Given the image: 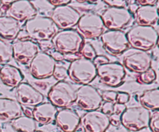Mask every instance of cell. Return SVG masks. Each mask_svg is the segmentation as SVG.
<instances>
[{"label":"cell","instance_id":"obj_13","mask_svg":"<svg viewBox=\"0 0 159 132\" xmlns=\"http://www.w3.org/2000/svg\"><path fill=\"white\" fill-rule=\"evenodd\" d=\"M57 62L47 52H38L30 62L29 71L31 75L37 79H46L52 77Z\"/></svg>","mask_w":159,"mask_h":132},{"label":"cell","instance_id":"obj_6","mask_svg":"<svg viewBox=\"0 0 159 132\" xmlns=\"http://www.w3.org/2000/svg\"><path fill=\"white\" fill-rule=\"evenodd\" d=\"M151 113L141 106L127 107L120 115V124L130 131H140L148 127Z\"/></svg>","mask_w":159,"mask_h":132},{"label":"cell","instance_id":"obj_39","mask_svg":"<svg viewBox=\"0 0 159 132\" xmlns=\"http://www.w3.org/2000/svg\"><path fill=\"white\" fill-rule=\"evenodd\" d=\"M110 124L114 127H119L120 125V116L113 113L110 116Z\"/></svg>","mask_w":159,"mask_h":132},{"label":"cell","instance_id":"obj_38","mask_svg":"<svg viewBox=\"0 0 159 132\" xmlns=\"http://www.w3.org/2000/svg\"><path fill=\"white\" fill-rule=\"evenodd\" d=\"M110 61L108 57L105 55H97L94 59H93V62L94 63V65L96 67L99 66V65H102V64L107 63V62Z\"/></svg>","mask_w":159,"mask_h":132},{"label":"cell","instance_id":"obj_14","mask_svg":"<svg viewBox=\"0 0 159 132\" xmlns=\"http://www.w3.org/2000/svg\"><path fill=\"white\" fill-rule=\"evenodd\" d=\"M100 37L104 49L113 56L121 55L130 48L126 33L123 30H108Z\"/></svg>","mask_w":159,"mask_h":132},{"label":"cell","instance_id":"obj_16","mask_svg":"<svg viewBox=\"0 0 159 132\" xmlns=\"http://www.w3.org/2000/svg\"><path fill=\"white\" fill-rule=\"evenodd\" d=\"M16 100L21 106L36 107L44 101V96L38 89L28 82L19 84L15 89Z\"/></svg>","mask_w":159,"mask_h":132},{"label":"cell","instance_id":"obj_24","mask_svg":"<svg viewBox=\"0 0 159 132\" xmlns=\"http://www.w3.org/2000/svg\"><path fill=\"white\" fill-rule=\"evenodd\" d=\"M20 23L12 17L6 15L0 16V39L13 40L19 37Z\"/></svg>","mask_w":159,"mask_h":132},{"label":"cell","instance_id":"obj_32","mask_svg":"<svg viewBox=\"0 0 159 132\" xmlns=\"http://www.w3.org/2000/svg\"><path fill=\"white\" fill-rule=\"evenodd\" d=\"M116 95H117V92L113 91V90H104L101 93L102 100H105L106 102H113V103L116 102Z\"/></svg>","mask_w":159,"mask_h":132},{"label":"cell","instance_id":"obj_31","mask_svg":"<svg viewBox=\"0 0 159 132\" xmlns=\"http://www.w3.org/2000/svg\"><path fill=\"white\" fill-rule=\"evenodd\" d=\"M148 127H150L151 130H152V132H159V111H158V110H154L153 113H151Z\"/></svg>","mask_w":159,"mask_h":132},{"label":"cell","instance_id":"obj_33","mask_svg":"<svg viewBox=\"0 0 159 132\" xmlns=\"http://www.w3.org/2000/svg\"><path fill=\"white\" fill-rule=\"evenodd\" d=\"M103 2L110 7L115 8H126L129 5V2L126 0H104Z\"/></svg>","mask_w":159,"mask_h":132},{"label":"cell","instance_id":"obj_48","mask_svg":"<svg viewBox=\"0 0 159 132\" xmlns=\"http://www.w3.org/2000/svg\"><path fill=\"white\" fill-rule=\"evenodd\" d=\"M0 132H2V131H1V128H0Z\"/></svg>","mask_w":159,"mask_h":132},{"label":"cell","instance_id":"obj_36","mask_svg":"<svg viewBox=\"0 0 159 132\" xmlns=\"http://www.w3.org/2000/svg\"><path fill=\"white\" fill-rule=\"evenodd\" d=\"M113 104H114L113 102H105L101 106V108H102L101 111L105 113V114L110 116L113 113Z\"/></svg>","mask_w":159,"mask_h":132},{"label":"cell","instance_id":"obj_2","mask_svg":"<svg viewBox=\"0 0 159 132\" xmlns=\"http://www.w3.org/2000/svg\"><path fill=\"white\" fill-rule=\"evenodd\" d=\"M51 42L56 51L64 55H68L79 54L85 40L78 30L68 29L56 33L51 38Z\"/></svg>","mask_w":159,"mask_h":132},{"label":"cell","instance_id":"obj_35","mask_svg":"<svg viewBox=\"0 0 159 132\" xmlns=\"http://www.w3.org/2000/svg\"><path fill=\"white\" fill-rule=\"evenodd\" d=\"M37 43L38 45V48H40L41 49L42 52H46L47 51H49V50L54 48V45H53L51 40L38 41Z\"/></svg>","mask_w":159,"mask_h":132},{"label":"cell","instance_id":"obj_20","mask_svg":"<svg viewBox=\"0 0 159 132\" xmlns=\"http://www.w3.org/2000/svg\"><path fill=\"white\" fill-rule=\"evenodd\" d=\"M23 109L16 99L0 97V121L12 122L23 115Z\"/></svg>","mask_w":159,"mask_h":132},{"label":"cell","instance_id":"obj_12","mask_svg":"<svg viewBox=\"0 0 159 132\" xmlns=\"http://www.w3.org/2000/svg\"><path fill=\"white\" fill-rule=\"evenodd\" d=\"M102 101L101 93L92 85H81L76 89L75 103L85 111L99 110L102 106Z\"/></svg>","mask_w":159,"mask_h":132},{"label":"cell","instance_id":"obj_22","mask_svg":"<svg viewBox=\"0 0 159 132\" xmlns=\"http://www.w3.org/2000/svg\"><path fill=\"white\" fill-rule=\"evenodd\" d=\"M134 14L138 25L154 26L158 23L159 17L158 4L139 6Z\"/></svg>","mask_w":159,"mask_h":132},{"label":"cell","instance_id":"obj_26","mask_svg":"<svg viewBox=\"0 0 159 132\" xmlns=\"http://www.w3.org/2000/svg\"><path fill=\"white\" fill-rule=\"evenodd\" d=\"M11 125L16 132H35L37 127V122L32 116L25 115H22L12 121Z\"/></svg>","mask_w":159,"mask_h":132},{"label":"cell","instance_id":"obj_23","mask_svg":"<svg viewBox=\"0 0 159 132\" xmlns=\"http://www.w3.org/2000/svg\"><path fill=\"white\" fill-rule=\"evenodd\" d=\"M24 79L21 70L16 66L5 64L0 68V80L6 86L14 88L23 82Z\"/></svg>","mask_w":159,"mask_h":132},{"label":"cell","instance_id":"obj_11","mask_svg":"<svg viewBox=\"0 0 159 132\" xmlns=\"http://www.w3.org/2000/svg\"><path fill=\"white\" fill-rule=\"evenodd\" d=\"M49 17L57 29L68 30L77 26L81 14L70 5H63L54 7Z\"/></svg>","mask_w":159,"mask_h":132},{"label":"cell","instance_id":"obj_45","mask_svg":"<svg viewBox=\"0 0 159 132\" xmlns=\"http://www.w3.org/2000/svg\"><path fill=\"white\" fill-rule=\"evenodd\" d=\"M2 16V9L0 8V16Z\"/></svg>","mask_w":159,"mask_h":132},{"label":"cell","instance_id":"obj_9","mask_svg":"<svg viewBox=\"0 0 159 132\" xmlns=\"http://www.w3.org/2000/svg\"><path fill=\"white\" fill-rule=\"evenodd\" d=\"M77 26L79 34L88 39L99 38L106 29L101 15L96 12H87L81 16Z\"/></svg>","mask_w":159,"mask_h":132},{"label":"cell","instance_id":"obj_18","mask_svg":"<svg viewBox=\"0 0 159 132\" xmlns=\"http://www.w3.org/2000/svg\"><path fill=\"white\" fill-rule=\"evenodd\" d=\"M37 14V9L29 0L13 1L6 9V16L20 22L27 21Z\"/></svg>","mask_w":159,"mask_h":132},{"label":"cell","instance_id":"obj_46","mask_svg":"<svg viewBox=\"0 0 159 132\" xmlns=\"http://www.w3.org/2000/svg\"><path fill=\"white\" fill-rule=\"evenodd\" d=\"M35 132H46V131H43V130H36Z\"/></svg>","mask_w":159,"mask_h":132},{"label":"cell","instance_id":"obj_4","mask_svg":"<svg viewBox=\"0 0 159 132\" xmlns=\"http://www.w3.org/2000/svg\"><path fill=\"white\" fill-rule=\"evenodd\" d=\"M68 76L72 82L79 85H89L97 76V68L93 61L79 57L70 63Z\"/></svg>","mask_w":159,"mask_h":132},{"label":"cell","instance_id":"obj_44","mask_svg":"<svg viewBox=\"0 0 159 132\" xmlns=\"http://www.w3.org/2000/svg\"><path fill=\"white\" fill-rule=\"evenodd\" d=\"M23 113H24L25 116H32V110L30 108H24L23 109Z\"/></svg>","mask_w":159,"mask_h":132},{"label":"cell","instance_id":"obj_21","mask_svg":"<svg viewBox=\"0 0 159 132\" xmlns=\"http://www.w3.org/2000/svg\"><path fill=\"white\" fill-rule=\"evenodd\" d=\"M57 108L50 102H43L32 110V117L41 125H48L55 121Z\"/></svg>","mask_w":159,"mask_h":132},{"label":"cell","instance_id":"obj_10","mask_svg":"<svg viewBox=\"0 0 159 132\" xmlns=\"http://www.w3.org/2000/svg\"><path fill=\"white\" fill-rule=\"evenodd\" d=\"M101 17L109 30H122L130 24L133 16L127 8L109 7L103 11Z\"/></svg>","mask_w":159,"mask_h":132},{"label":"cell","instance_id":"obj_5","mask_svg":"<svg viewBox=\"0 0 159 132\" xmlns=\"http://www.w3.org/2000/svg\"><path fill=\"white\" fill-rule=\"evenodd\" d=\"M48 98L49 102L57 108H68L75 102L76 89L71 82L60 81L51 86Z\"/></svg>","mask_w":159,"mask_h":132},{"label":"cell","instance_id":"obj_37","mask_svg":"<svg viewBox=\"0 0 159 132\" xmlns=\"http://www.w3.org/2000/svg\"><path fill=\"white\" fill-rule=\"evenodd\" d=\"M127 109V106L126 104H120L117 103V102H115L113 104V113L114 114L120 115V116L124 112V110Z\"/></svg>","mask_w":159,"mask_h":132},{"label":"cell","instance_id":"obj_1","mask_svg":"<svg viewBox=\"0 0 159 132\" xmlns=\"http://www.w3.org/2000/svg\"><path fill=\"white\" fill-rule=\"evenodd\" d=\"M126 35L130 46L141 51L148 52L158 44V33L154 26L135 25Z\"/></svg>","mask_w":159,"mask_h":132},{"label":"cell","instance_id":"obj_29","mask_svg":"<svg viewBox=\"0 0 159 132\" xmlns=\"http://www.w3.org/2000/svg\"><path fill=\"white\" fill-rule=\"evenodd\" d=\"M79 54H81L82 57L90 61H93V59L97 56V53L95 48L93 46V44L89 42H85L83 43Z\"/></svg>","mask_w":159,"mask_h":132},{"label":"cell","instance_id":"obj_25","mask_svg":"<svg viewBox=\"0 0 159 132\" xmlns=\"http://www.w3.org/2000/svg\"><path fill=\"white\" fill-rule=\"evenodd\" d=\"M141 107L148 110H157L159 108V89L155 88L145 90L140 96Z\"/></svg>","mask_w":159,"mask_h":132},{"label":"cell","instance_id":"obj_42","mask_svg":"<svg viewBox=\"0 0 159 132\" xmlns=\"http://www.w3.org/2000/svg\"><path fill=\"white\" fill-rule=\"evenodd\" d=\"M158 1H155V0H141V1H136L135 2L138 3V6H147V5H155V3L158 2Z\"/></svg>","mask_w":159,"mask_h":132},{"label":"cell","instance_id":"obj_8","mask_svg":"<svg viewBox=\"0 0 159 132\" xmlns=\"http://www.w3.org/2000/svg\"><path fill=\"white\" fill-rule=\"evenodd\" d=\"M97 76L101 82L110 87H118L124 82L126 69L117 61H109L96 67Z\"/></svg>","mask_w":159,"mask_h":132},{"label":"cell","instance_id":"obj_3","mask_svg":"<svg viewBox=\"0 0 159 132\" xmlns=\"http://www.w3.org/2000/svg\"><path fill=\"white\" fill-rule=\"evenodd\" d=\"M28 37L36 40H49L57 32V28L49 16L37 15L25 23Z\"/></svg>","mask_w":159,"mask_h":132},{"label":"cell","instance_id":"obj_47","mask_svg":"<svg viewBox=\"0 0 159 132\" xmlns=\"http://www.w3.org/2000/svg\"><path fill=\"white\" fill-rule=\"evenodd\" d=\"M2 5V1H1V0H0V6H1Z\"/></svg>","mask_w":159,"mask_h":132},{"label":"cell","instance_id":"obj_43","mask_svg":"<svg viewBox=\"0 0 159 132\" xmlns=\"http://www.w3.org/2000/svg\"><path fill=\"white\" fill-rule=\"evenodd\" d=\"M139 7V6H138V4H137L136 2L135 3H132V4H129V9L128 10L130 11V13H134L135 12H136V10L138 9V8Z\"/></svg>","mask_w":159,"mask_h":132},{"label":"cell","instance_id":"obj_17","mask_svg":"<svg viewBox=\"0 0 159 132\" xmlns=\"http://www.w3.org/2000/svg\"><path fill=\"white\" fill-rule=\"evenodd\" d=\"M12 57L19 63L29 64L39 52L38 45L30 39L17 40L12 45Z\"/></svg>","mask_w":159,"mask_h":132},{"label":"cell","instance_id":"obj_19","mask_svg":"<svg viewBox=\"0 0 159 132\" xmlns=\"http://www.w3.org/2000/svg\"><path fill=\"white\" fill-rule=\"evenodd\" d=\"M55 122L63 132H75L81 124V116L72 109L63 108L57 111Z\"/></svg>","mask_w":159,"mask_h":132},{"label":"cell","instance_id":"obj_15","mask_svg":"<svg viewBox=\"0 0 159 132\" xmlns=\"http://www.w3.org/2000/svg\"><path fill=\"white\" fill-rule=\"evenodd\" d=\"M81 125L85 132H106L110 127V116L96 110L88 111L81 117Z\"/></svg>","mask_w":159,"mask_h":132},{"label":"cell","instance_id":"obj_7","mask_svg":"<svg viewBox=\"0 0 159 132\" xmlns=\"http://www.w3.org/2000/svg\"><path fill=\"white\" fill-rule=\"evenodd\" d=\"M152 57L147 51L130 48L123 54V65L132 72L141 73L152 68Z\"/></svg>","mask_w":159,"mask_h":132},{"label":"cell","instance_id":"obj_34","mask_svg":"<svg viewBox=\"0 0 159 132\" xmlns=\"http://www.w3.org/2000/svg\"><path fill=\"white\" fill-rule=\"evenodd\" d=\"M130 100V95L125 92H117L116 102L120 104H126Z\"/></svg>","mask_w":159,"mask_h":132},{"label":"cell","instance_id":"obj_41","mask_svg":"<svg viewBox=\"0 0 159 132\" xmlns=\"http://www.w3.org/2000/svg\"><path fill=\"white\" fill-rule=\"evenodd\" d=\"M51 57H53V59H54L56 62L62 61L65 60V55L57 51H54V52L52 53V54H51Z\"/></svg>","mask_w":159,"mask_h":132},{"label":"cell","instance_id":"obj_27","mask_svg":"<svg viewBox=\"0 0 159 132\" xmlns=\"http://www.w3.org/2000/svg\"><path fill=\"white\" fill-rule=\"evenodd\" d=\"M12 59V45L0 39V64H8Z\"/></svg>","mask_w":159,"mask_h":132},{"label":"cell","instance_id":"obj_40","mask_svg":"<svg viewBox=\"0 0 159 132\" xmlns=\"http://www.w3.org/2000/svg\"><path fill=\"white\" fill-rule=\"evenodd\" d=\"M71 1L70 0H54V1H48V2L51 3V5L56 6H63V5H68L69 3H71Z\"/></svg>","mask_w":159,"mask_h":132},{"label":"cell","instance_id":"obj_30","mask_svg":"<svg viewBox=\"0 0 159 132\" xmlns=\"http://www.w3.org/2000/svg\"><path fill=\"white\" fill-rule=\"evenodd\" d=\"M53 76L56 80H57V82L64 81L68 77V69L62 65H56L54 70V73H53Z\"/></svg>","mask_w":159,"mask_h":132},{"label":"cell","instance_id":"obj_28","mask_svg":"<svg viewBox=\"0 0 159 132\" xmlns=\"http://www.w3.org/2000/svg\"><path fill=\"white\" fill-rule=\"evenodd\" d=\"M156 72L153 68H151L147 71L139 74V75L138 76V82L144 85H148V84L153 83L156 80Z\"/></svg>","mask_w":159,"mask_h":132}]
</instances>
